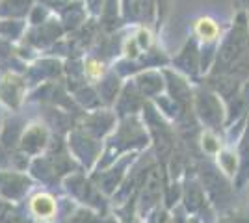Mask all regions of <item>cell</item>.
Listing matches in <instances>:
<instances>
[{
    "mask_svg": "<svg viewBox=\"0 0 249 223\" xmlns=\"http://www.w3.org/2000/svg\"><path fill=\"white\" fill-rule=\"evenodd\" d=\"M32 208H34V212L37 214V216L49 218V216H52V212H54V203H52V199L47 197V195H37V197L32 201Z\"/></svg>",
    "mask_w": 249,
    "mask_h": 223,
    "instance_id": "obj_1",
    "label": "cell"
},
{
    "mask_svg": "<svg viewBox=\"0 0 249 223\" xmlns=\"http://www.w3.org/2000/svg\"><path fill=\"white\" fill-rule=\"evenodd\" d=\"M199 32L203 35H214L216 34V26L210 21H201L199 22Z\"/></svg>",
    "mask_w": 249,
    "mask_h": 223,
    "instance_id": "obj_2",
    "label": "cell"
}]
</instances>
